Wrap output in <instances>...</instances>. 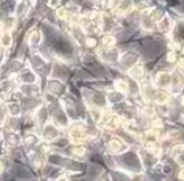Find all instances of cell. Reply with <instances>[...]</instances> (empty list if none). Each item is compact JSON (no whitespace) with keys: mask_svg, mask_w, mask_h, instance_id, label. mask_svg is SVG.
Here are the masks:
<instances>
[{"mask_svg":"<svg viewBox=\"0 0 184 181\" xmlns=\"http://www.w3.org/2000/svg\"><path fill=\"white\" fill-rule=\"evenodd\" d=\"M123 161L127 164V166H129L131 170H140V164L136 158V156L133 154H127L123 157Z\"/></svg>","mask_w":184,"mask_h":181,"instance_id":"cell-1","label":"cell"}]
</instances>
